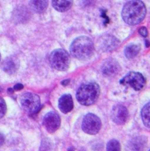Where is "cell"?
<instances>
[{"instance_id":"obj_1","label":"cell","mask_w":150,"mask_h":151,"mask_svg":"<svg viewBox=\"0 0 150 151\" xmlns=\"http://www.w3.org/2000/svg\"><path fill=\"white\" fill-rule=\"evenodd\" d=\"M146 12V7L141 1H130L124 5L121 15L126 23L136 25L143 21Z\"/></svg>"},{"instance_id":"obj_2","label":"cell","mask_w":150,"mask_h":151,"mask_svg":"<svg viewBox=\"0 0 150 151\" xmlns=\"http://www.w3.org/2000/svg\"><path fill=\"white\" fill-rule=\"evenodd\" d=\"M94 44L92 40L88 37H77L72 42L70 47L71 55L80 60L89 59L94 52Z\"/></svg>"},{"instance_id":"obj_3","label":"cell","mask_w":150,"mask_h":151,"mask_svg":"<svg viewBox=\"0 0 150 151\" xmlns=\"http://www.w3.org/2000/svg\"><path fill=\"white\" fill-rule=\"evenodd\" d=\"M100 95V87L95 82H87L82 84L76 93L78 102L84 106L93 104Z\"/></svg>"},{"instance_id":"obj_4","label":"cell","mask_w":150,"mask_h":151,"mask_svg":"<svg viewBox=\"0 0 150 151\" xmlns=\"http://www.w3.org/2000/svg\"><path fill=\"white\" fill-rule=\"evenodd\" d=\"M52 67L58 71H66L70 65L71 58L66 51L57 49L51 52L49 58Z\"/></svg>"},{"instance_id":"obj_5","label":"cell","mask_w":150,"mask_h":151,"mask_svg":"<svg viewBox=\"0 0 150 151\" xmlns=\"http://www.w3.org/2000/svg\"><path fill=\"white\" fill-rule=\"evenodd\" d=\"M20 102L22 109L29 114H35L40 109V98L34 93L25 92L23 93L20 98Z\"/></svg>"},{"instance_id":"obj_6","label":"cell","mask_w":150,"mask_h":151,"mask_svg":"<svg viewBox=\"0 0 150 151\" xmlns=\"http://www.w3.org/2000/svg\"><path fill=\"white\" fill-rule=\"evenodd\" d=\"M101 122L100 119L93 114H87L83 119L81 128L84 132L89 135H96L100 130Z\"/></svg>"},{"instance_id":"obj_7","label":"cell","mask_w":150,"mask_h":151,"mask_svg":"<svg viewBox=\"0 0 150 151\" xmlns=\"http://www.w3.org/2000/svg\"><path fill=\"white\" fill-rule=\"evenodd\" d=\"M146 82L144 76L142 74L137 72H130L120 81L121 85L129 86L137 91L143 89Z\"/></svg>"},{"instance_id":"obj_8","label":"cell","mask_w":150,"mask_h":151,"mask_svg":"<svg viewBox=\"0 0 150 151\" xmlns=\"http://www.w3.org/2000/svg\"><path fill=\"white\" fill-rule=\"evenodd\" d=\"M61 118L58 114L51 111L45 115L43 119V125L46 130L50 134L56 132L61 126Z\"/></svg>"},{"instance_id":"obj_9","label":"cell","mask_w":150,"mask_h":151,"mask_svg":"<svg viewBox=\"0 0 150 151\" xmlns=\"http://www.w3.org/2000/svg\"><path fill=\"white\" fill-rule=\"evenodd\" d=\"M111 118L115 124L123 125L126 123L129 119V111L124 105H114L111 111Z\"/></svg>"},{"instance_id":"obj_10","label":"cell","mask_w":150,"mask_h":151,"mask_svg":"<svg viewBox=\"0 0 150 151\" xmlns=\"http://www.w3.org/2000/svg\"><path fill=\"white\" fill-rule=\"evenodd\" d=\"M148 144L146 137L139 136L133 138L126 144L127 151H145Z\"/></svg>"},{"instance_id":"obj_11","label":"cell","mask_w":150,"mask_h":151,"mask_svg":"<svg viewBox=\"0 0 150 151\" xmlns=\"http://www.w3.org/2000/svg\"><path fill=\"white\" fill-rule=\"evenodd\" d=\"M19 67V60L14 57L10 56L6 57L1 64V69L6 74L12 75L15 74Z\"/></svg>"},{"instance_id":"obj_12","label":"cell","mask_w":150,"mask_h":151,"mask_svg":"<svg viewBox=\"0 0 150 151\" xmlns=\"http://www.w3.org/2000/svg\"><path fill=\"white\" fill-rule=\"evenodd\" d=\"M120 65L116 60L110 59L107 60L102 67L103 74L107 76L117 75L120 71Z\"/></svg>"},{"instance_id":"obj_13","label":"cell","mask_w":150,"mask_h":151,"mask_svg":"<svg viewBox=\"0 0 150 151\" xmlns=\"http://www.w3.org/2000/svg\"><path fill=\"white\" fill-rule=\"evenodd\" d=\"M58 107L64 114L70 112L74 108V101L71 95H63L59 99Z\"/></svg>"},{"instance_id":"obj_14","label":"cell","mask_w":150,"mask_h":151,"mask_svg":"<svg viewBox=\"0 0 150 151\" xmlns=\"http://www.w3.org/2000/svg\"><path fill=\"white\" fill-rule=\"evenodd\" d=\"M119 44V41L114 37L105 36L100 44L101 48L104 51H111L115 49Z\"/></svg>"},{"instance_id":"obj_15","label":"cell","mask_w":150,"mask_h":151,"mask_svg":"<svg viewBox=\"0 0 150 151\" xmlns=\"http://www.w3.org/2000/svg\"><path fill=\"white\" fill-rule=\"evenodd\" d=\"M29 5L31 9L36 13H43L48 8V1H30Z\"/></svg>"},{"instance_id":"obj_16","label":"cell","mask_w":150,"mask_h":151,"mask_svg":"<svg viewBox=\"0 0 150 151\" xmlns=\"http://www.w3.org/2000/svg\"><path fill=\"white\" fill-rule=\"evenodd\" d=\"M53 7L59 12H65L68 11L73 5L72 1H52Z\"/></svg>"},{"instance_id":"obj_17","label":"cell","mask_w":150,"mask_h":151,"mask_svg":"<svg viewBox=\"0 0 150 151\" xmlns=\"http://www.w3.org/2000/svg\"><path fill=\"white\" fill-rule=\"evenodd\" d=\"M141 50V47L139 44H131L129 45L124 50V54L128 59H132L136 57Z\"/></svg>"},{"instance_id":"obj_18","label":"cell","mask_w":150,"mask_h":151,"mask_svg":"<svg viewBox=\"0 0 150 151\" xmlns=\"http://www.w3.org/2000/svg\"><path fill=\"white\" fill-rule=\"evenodd\" d=\"M141 114L144 125L146 127L150 128V102L143 106Z\"/></svg>"},{"instance_id":"obj_19","label":"cell","mask_w":150,"mask_h":151,"mask_svg":"<svg viewBox=\"0 0 150 151\" xmlns=\"http://www.w3.org/2000/svg\"><path fill=\"white\" fill-rule=\"evenodd\" d=\"M107 151H121V145L116 139L109 141L106 146Z\"/></svg>"},{"instance_id":"obj_20","label":"cell","mask_w":150,"mask_h":151,"mask_svg":"<svg viewBox=\"0 0 150 151\" xmlns=\"http://www.w3.org/2000/svg\"><path fill=\"white\" fill-rule=\"evenodd\" d=\"M52 142L49 139L45 138L42 141L39 151H52Z\"/></svg>"},{"instance_id":"obj_21","label":"cell","mask_w":150,"mask_h":151,"mask_svg":"<svg viewBox=\"0 0 150 151\" xmlns=\"http://www.w3.org/2000/svg\"><path fill=\"white\" fill-rule=\"evenodd\" d=\"M6 105L3 98L0 97V119L3 118L6 112Z\"/></svg>"},{"instance_id":"obj_22","label":"cell","mask_w":150,"mask_h":151,"mask_svg":"<svg viewBox=\"0 0 150 151\" xmlns=\"http://www.w3.org/2000/svg\"><path fill=\"white\" fill-rule=\"evenodd\" d=\"M139 34H140L141 36H143V37H147V36H148V34H149L147 29L146 27H141V28L139 29Z\"/></svg>"},{"instance_id":"obj_23","label":"cell","mask_w":150,"mask_h":151,"mask_svg":"<svg viewBox=\"0 0 150 151\" xmlns=\"http://www.w3.org/2000/svg\"><path fill=\"white\" fill-rule=\"evenodd\" d=\"M24 88V85L21 83H17L14 86V91H20Z\"/></svg>"},{"instance_id":"obj_24","label":"cell","mask_w":150,"mask_h":151,"mask_svg":"<svg viewBox=\"0 0 150 151\" xmlns=\"http://www.w3.org/2000/svg\"><path fill=\"white\" fill-rule=\"evenodd\" d=\"M5 142V137L4 135L0 132V147L4 144Z\"/></svg>"},{"instance_id":"obj_25","label":"cell","mask_w":150,"mask_h":151,"mask_svg":"<svg viewBox=\"0 0 150 151\" xmlns=\"http://www.w3.org/2000/svg\"><path fill=\"white\" fill-rule=\"evenodd\" d=\"M70 82V79H66V80H64V81H62L61 83L62 85L64 86H66Z\"/></svg>"},{"instance_id":"obj_26","label":"cell","mask_w":150,"mask_h":151,"mask_svg":"<svg viewBox=\"0 0 150 151\" xmlns=\"http://www.w3.org/2000/svg\"><path fill=\"white\" fill-rule=\"evenodd\" d=\"M8 92L9 93H12L14 92V90L12 88H9V89H8Z\"/></svg>"},{"instance_id":"obj_27","label":"cell","mask_w":150,"mask_h":151,"mask_svg":"<svg viewBox=\"0 0 150 151\" xmlns=\"http://www.w3.org/2000/svg\"><path fill=\"white\" fill-rule=\"evenodd\" d=\"M68 151H75V148H74V147H70V148H68Z\"/></svg>"},{"instance_id":"obj_28","label":"cell","mask_w":150,"mask_h":151,"mask_svg":"<svg viewBox=\"0 0 150 151\" xmlns=\"http://www.w3.org/2000/svg\"><path fill=\"white\" fill-rule=\"evenodd\" d=\"M1 86H0V92H1Z\"/></svg>"},{"instance_id":"obj_29","label":"cell","mask_w":150,"mask_h":151,"mask_svg":"<svg viewBox=\"0 0 150 151\" xmlns=\"http://www.w3.org/2000/svg\"><path fill=\"white\" fill-rule=\"evenodd\" d=\"M0 60H1V54H0Z\"/></svg>"},{"instance_id":"obj_30","label":"cell","mask_w":150,"mask_h":151,"mask_svg":"<svg viewBox=\"0 0 150 151\" xmlns=\"http://www.w3.org/2000/svg\"><path fill=\"white\" fill-rule=\"evenodd\" d=\"M149 151H150V150H149Z\"/></svg>"}]
</instances>
